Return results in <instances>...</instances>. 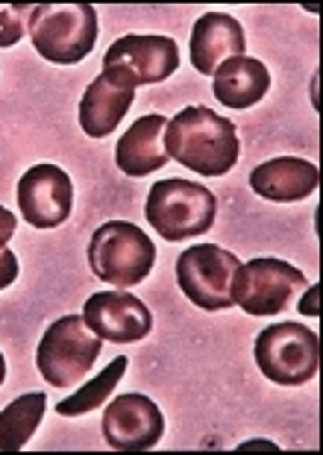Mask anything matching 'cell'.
I'll use <instances>...</instances> for the list:
<instances>
[{
  "label": "cell",
  "mask_w": 323,
  "mask_h": 455,
  "mask_svg": "<svg viewBox=\"0 0 323 455\" xmlns=\"http://www.w3.org/2000/svg\"><path fill=\"white\" fill-rule=\"evenodd\" d=\"M15 229H18V218L9 209L0 206V250H6L9 238L15 235Z\"/></svg>",
  "instance_id": "7402d4cb"
},
{
  "label": "cell",
  "mask_w": 323,
  "mask_h": 455,
  "mask_svg": "<svg viewBox=\"0 0 323 455\" xmlns=\"http://www.w3.org/2000/svg\"><path fill=\"white\" fill-rule=\"evenodd\" d=\"M144 215L147 224L165 241H185L212 229L214 215H218V200L206 186L174 177L156 182L150 188Z\"/></svg>",
  "instance_id": "3957f363"
},
{
  "label": "cell",
  "mask_w": 323,
  "mask_h": 455,
  "mask_svg": "<svg viewBox=\"0 0 323 455\" xmlns=\"http://www.w3.org/2000/svg\"><path fill=\"white\" fill-rule=\"evenodd\" d=\"M165 127L168 121L162 115H144L117 139L115 164L126 177H147V173L165 168L168 153H165Z\"/></svg>",
  "instance_id": "2e32d148"
},
{
  "label": "cell",
  "mask_w": 323,
  "mask_h": 455,
  "mask_svg": "<svg viewBox=\"0 0 323 455\" xmlns=\"http://www.w3.org/2000/svg\"><path fill=\"white\" fill-rule=\"evenodd\" d=\"M176 68L180 47L168 36H124L103 56V71L133 89L165 83Z\"/></svg>",
  "instance_id": "9c48e42d"
},
{
  "label": "cell",
  "mask_w": 323,
  "mask_h": 455,
  "mask_svg": "<svg viewBox=\"0 0 323 455\" xmlns=\"http://www.w3.org/2000/svg\"><path fill=\"white\" fill-rule=\"evenodd\" d=\"M18 206L27 224L36 229L65 224L74 209L71 177L56 164H33L18 182Z\"/></svg>",
  "instance_id": "30bf717a"
},
{
  "label": "cell",
  "mask_w": 323,
  "mask_h": 455,
  "mask_svg": "<svg viewBox=\"0 0 323 455\" xmlns=\"http://www.w3.org/2000/svg\"><path fill=\"white\" fill-rule=\"evenodd\" d=\"M47 411V394L29 391L21 394L0 411V452H18L33 438Z\"/></svg>",
  "instance_id": "ac0fdd59"
},
{
  "label": "cell",
  "mask_w": 323,
  "mask_h": 455,
  "mask_svg": "<svg viewBox=\"0 0 323 455\" xmlns=\"http://www.w3.org/2000/svg\"><path fill=\"white\" fill-rule=\"evenodd\" d=\"M244 51H247L244 27L232 15L206 12L203 18H198L191 30V65L200 74L212 76L218 71V65L235 60V56H244Z\"/></svg>",
  "instance_id": "4fadbf2b"
},
{
  "label": "cell",
  "mask_w": 323,
  "mask_h": 455,
  "mask_svg": "<svg viewBox=\"0 0 323 455\" xmlns=\"http://www.w3.org/2000/svg\"><path fill=\"white\" fill-rule=\"evenodd\" d=\"M271 89V74L264 62L253 56H235L214 71V98L227 109H250Z\"/></svg>",
  "instance_id": "e0dca14e"
},
{
  "label": "cell",
  "mask_w": 323,
  "mask_h": 455,
  "mask_svg": "<svg viewBox=\"0 0 323 455\" xmlns=\"http://www.w3.org/2000/svg\"><path fill=\"white\" fill-rule=\"evenodd\" d=\"M18 279V259L9 250H0V291L9 288Z\"/></svg>",
  "instance_id": "44dd1931"
},
{
  "label": "cell",
  "mask_w": 323,
  "mask_h": 455,
  "mask_svg": "<svg viewBox=\"0 0 323 455\" xmlns=\"http://www.w3.org/2000/svg\"><path fill=\"white\" fill-rule=\"evenodd\" d=\"M300 291H306V274L271 256L244 261L232 279V303L253 317L279 315Z\"/></svg>",
  "instance_id": "52a82bcc"
},
{
  "label": "cell",
  "mask_w": 323,
  "mask_h": 455,
  "mask_svg": "<svg viewBox=\"0 0 323 455\" xmlns=\"http://www.w3.org/2000/svg\"><path fill=\"white\" fill-rule=\"evenodd\" d=\"M156 247L150 235L126 220H109L94 229L88 244V265L94 276L115 288H133L144 283L153 270Z\"/></svg>",
  "instance_id": "277c9868"
},
{
  "label": "cell",
  "mask_w": 323,
  "mask_h": 455,
  "mask_svg": "<svg viewBox=\"0 0 323 455\" xmlns=\"http://www.w3.org/2000/svg\"><path fill=\"white\" fill-rule=\"evenodd\" d=\"M83 321L88 329L101 338V341L112 344H135L150 335L153 315L139 297L117 291H97L85 299Z\"/></svg>",
  "instance_id": "7c38bea8"
},
{
  "label": "cell",
  "mask_w": 323,
  "mask_h": 455,
  "mask_svg": "<svg viewBox=\"0 0 323 455\" xmlns=\"http://www.w3.org/2000/svg\"><path fill=\"white\" fill-rule=\"evenodd\" d=\"M6 379V362H4V353H0V385Z\"/></svg>",
  "instance_id": "603a6c76"
},
{
  "label": "cell",
  "mask_w": 323,
  "mask_h": 455,
  "mask_svg": "<svg viewBox=\"0 0 323 455\" xmlns=\"http://www.w3.org/2000/svg\"><path fill=\"white\" fill-rule=\"evenodd\" d=\"M126 364H130L126 362V355H117L106 371H101L94 376V382L83 385V388L68 396V400L56 403V411L62 414V418H80V414L94 411L97 405H103L106 400H109V394L117 388V382L124 379Z\"/></svg>",
  "instance_id": "d6986e66"
},
{
  "label": "cell",
  "mask_w": 323,
  "mask_h": 455,
  "mask_svg": "<svg viewBox=\"0 0 323 455\" xmlns=\"http://www.w3.org/2000/svg\"><path fill=\"white\" fill-rule=\"evenodd\" d=\"M27 27L38 56L53 65L83 62L97 44V12L88 4H38Z\"/></svg>",
  "instance_id": "7a4b0ae2"
},
{
  "label": "cell",
  "mask_w": 323,
  "mask_h": 455,
  "mask_svg": "<svg viewBox=\"0 0 323 455\" xmlns=\"http://www.w3.org/2000/svg\"><path fill=\"white\" fill-rule=\"evenodd\" d=\"M165 153L200 177H223L241 153L238 130L209 106H185L165 127Z\"/></svg>",
  "instance_id": "6da1fadb"
},
{
  "label": "cell",
  "mask_w": 323,
  "mask_h": 455,
  "mask_svg": "<svg viewBox=\"0 0 323 455\" xmlns=\"http://www.w3.org/2000/svg\"><path fill=\"white\" fill-rule=\"evenodd\" d=\"M320 171L315 162L297 156H279L259 164L250 173V186L259 197L271 203H297L315 195Z\"/></svg>",
  "instance_id": "5bb4252c"
},
{
  "label": "cell",
  "mask_w": 323,
  "mask_h": 455,
  "mask_svg": "<svg viewBox=\"0 0 323 455\" xmlns=\"http://www.w3.org/2000/svg\"><path fill=\"white\" fill-rule=\"evenodd\" d=\"M259 371L277 385H303L318 376L320 341L306 323H273L256 338Z\"/></svg>",
  "instance_id": "8992f818"
},
{
  "label": "cell",
  "mask_w": 323,
  "mask_h": 455,
  "mask_svg": "<svg viewBox=\"0 0 323 455\" xmlns=\"http://www.w3.org/2000/svg\"><path fill=\"white\" fill-rule=\"evenodd\" d=\"M135 100L133 85L121 83L112 74L94 76L92 85L85 89L80 100V127L92 139H103L117 130V124L124 121V115L130 112V106Z\"/></svg>",
  "instance_id": "9a60e30c"
},
{
  "label": "cell",
  "mask_w": 323,
  "mask_h": 455,
  "mask_svg": "<svg viewBox=\"0 0 323 455\" xmlns=\"http://www.w3.org/2000/svg\"><path fill=\"white\" fill-rule=\"evenodd\" d=\"M29 9L24 4H0V47H12L24 38V27L29 21Z\"/></svg>",
  "instance_id": "ffe728a7"
},
{
  "label": "cell",
  "mask_w": 323,
  "mask_h": 455,
  "mask_svg": "<svg viewBox=\"0 0 323 455\" xmlns=\"http://www.w3.org/2000/svg\"><path fill=\"white\" fill-rule=\"evenodd\" d=\"M101 338L88 329L83 315L59 317L56 323L47 326L42 344H38V373L53 388H71L88 376L101 355Z\"/></svg>",
  "instance_id": "5b68a950"
},
{
  "label": "cell",
  "mask_w": 323,
  "mask_h": 455,
  "mask_svg": "<svg viewBox=\"0 0 323 455\" xmlns=\"http://www.w3.org/2000/svg\"><path fill=\"white\" fill-rule=\"evenodd\" d=\"M165 418L150 396L121 394L106 405L103 414V438L117 452H141L153 450L162 441Z\"/></svg>",
  "instance_id": "8fae6325"
},
{
  "label": "cell",
  "mask_w": 323,
  "mask_h": 455,
  "mask_svg": "<svg viewBox=\"0 0 323 455\" xmlns=\"http://www.w3.org/2000/svg\"><path fill=\"white\" fill-rule=\"evenodd\" d=\"M241 261L214 244H194L176 259V283L182 294L206 312H223L232 303V279Z\"/></svg>",
  "instance_id": "ba28073f"
}]
</instances>
